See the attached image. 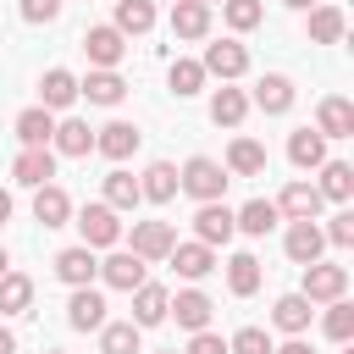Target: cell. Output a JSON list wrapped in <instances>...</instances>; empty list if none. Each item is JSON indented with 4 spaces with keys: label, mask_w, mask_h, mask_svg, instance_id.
<instances>
[{
    "label": "cell",
    "mask_w": 354,
    "mask_h": 354,
    "mask_svg": "<svg viewBox=\"0 0 354 354\" xmlns=\"http://www.w3.org/2000/svg\"><path fill=\"white\" fill-rule=\"evenodd\" d=\"M227 183H232V177H227V166H221V160H210V155H194V160L177 171V188H183V194H194L199 205H216V199L227 194Z\"/></svg>",
    "instance_id": "1"
},
{
    "label": "cell",
    "mask_w": 354,
    "mask_h": 354,
    "mask_svg": "<svg viewBox=\"0 0 354 354\" xmlns=\"http://www.w3.org/2000/svg\"><path fill=\"white\" fill-rule=\"evenodd\" d=\"M77 232H83V249H116L122 243V216L100 199V205H83L77 210Z\"/></svg>",
    "instance_id": "2"
},
{
    "label": "cell",
    "mask_w": 354,
    "mask_h": 354,
    "mask_svg": "<svg viewBox=\"0 0 354 354\" xmlns=\"http://www.w3.org/2000/svg\"><path fill=\"white\" fill-rule=\"evenodd\" d=\"M83 55H88L94 72H116V61L127 55V39H122L111 22H94V28L83 33Z\"/></svg>",
    "instance_id": "3"
},
{
    "label": "cell",
    "mask_w": 354,
    "mask_h": 354,
    "mask_svg": "<svg viewBox=\"0 0 354 354\" xmlns=\"http://www.w3.org/2000/svg\"><path fill=\"white\" fill-rule=\"evenodd\" d=\"M171 249H177V227L171 221H133V249L127 254H138L149 266V260H166Z\"/></svg>",
    "instance_id": "4"
},
{
    "label": "cell",
    "mask_w": 354,
    "mask_h": 354,
    "mask_svg": "<svg viewBox=\"0 0 354 354\" xmlns=\"http://www.w3.org/2000/svg\"><path fill=\"white\" fill-rule=\"evenodd\" d=\"M310 304H332V299H343L348 293V271L343 266H326V260H315V266H304V288H299Z\"/></svg>",
    "instance_id": "5"
},
{
    "label": "cell",
    "mask_w": 354,
    "mask_h": 354,
    "mask_svg": "<svg viewBox=\"0 0 354 354\" xmlns=\"http://www.w3.org/2000/svg\"><path fill=\"white\" fill-rule=\"evenodd\" d=\"M205 77H221V83H232V77H243L249 72V50L238 44V39H221V44H205Z\"/></svg>",
    "instance_id": "6"
},
{
    "label": "cell",
    "mask_w": 354,
    "mask_h": 354,
    "mask_svg": "<svg viewBox=\"0 0 354 354\" xmlns=\"http://www.w3.org/2000/svg\"><path fill=\"white\" fill-rule=\"evenodd\" d=\"M293 94H299V88H293V77H288V72H266V77L254 83L249 105H260L266 116H288V111H293Z\"/></svg>",
    "instance_id": "7"
},
{
    "label": "cell",
    "mask_w": 354,
    "mask_h": 354,
    "mask_svg": "<svg viewBox=\"0 0 354 354\" xmlns=\"http://www.w3.org/2000/svg\"><path fill=\"white\" fill-rule=\"evenodd\" d=\"M271 205H277V216H288V221H315L326 199L315 194V183H304V177H299V183H288V188H282Z\"/></svg>",
    "instance_id": "8"
},
{
    "label": "cell",
    "mask_w": 354,
    "mask_h": 354,
    "mask_svg": "<svg viewBox=\"0 0 354 354\" xmlns=\"http://www.w3.org/2000/svg\"><path fill=\"white\" fill-rule=\"evenodd\" d=\"M232 210L216 199V205H199V216H194V243H205V249H221V243H232Z\"/></svg>",
    "instance_id": "9"
},
{
    "label": "cell",
    "mask_w": 354,
    "mask_h": 354,
    "mask_svg": "<svg viewBox=\"0 0 354 354\" xmlns=\"http://www.w3.org/2000/svg\"><path fill=\"white\" fill-rule=\"evenodd\" d=\"M166 315H177V326H183V332H210V315H216V304H210V293H199V288H183V293L166 304Z\"/></svg>",
    "instance_id": "10"
},
{
    "label": "cell",
    "mask_w": 354,
    "mask_h": 354,
    "mask_svg": "<svg viewBox=\"0 0 354 354\" xmlns=\"http://www.w3.org/2000/svg\"><path fill=\"white\" fill-rule=\"evenodd\" d=\"M55 277H61L66 288H94V277H100V260H94V249H83V243L61 249V254H55Z\"/></svg>",
    "instance_id": "11"
},
{
    "label": "cell",
    "mask_w": 354,
    "mask_h": 354,
    "mask_svg": "<svg viewBox=\"0 0 354 354\" xmlns=\"http://www.w3.org/2000/svg\"><path fill=\"white\" fill-rule=\"evenodd\" d=\"M66 326L100 332V326H105V293H100V288H72V299H66Z\"/></svg>",
    "instance_id": "12"
},
{
    "label": "cell",
    "mask_w": 354,
    "mask_h": 354,
    "mask_svg": "<svg viewBox=\"0 0 354 354\" xmlns=\"http://www.w3.org/2000/svg\"><path fill=\"white\" fill-rule=\"evenodd\" d=\"M315 133H321V138H348V133H354V100L326 94V100L315 105Z\"/></svg>",
    "instance_id": "13"
},
{
    "label": "cell",
    "mask_w": 354,
    "mask_h": 354,
    "mask_svg": "<svg viewBox=\"0 0 354 354\" xmlns=\"http://www.w3.org/2000/svg\"><path fill=\"white\" fill-rule=\"evenodd\" d=\"M282 249H288V260H293V266H315V260H321V249H326V238H321V227H315V221H288Z\"/></svg>",
    "instance_id": "14"
},
{
    "label": "cell",
    "mask_w": 354,
    "mask_h": 354,
    "mask_svg": "<svg viewBox=\"0 0 354 354\" xmlns=\"http://www.w3.org/2000/svg\"><path fill=\"white\" fill-rule=\"evenodd\" d=\"M100 282H105V288L133 293V288H138V282H149V277H144V260H138V254L116 249V254H105V260H100Z\"/></svg>",
    "instance_id": "15"
},
{
    "label": "cell",
    "mask_w": 354,
    "mask_h": 354,
    "mask_svg": "<svg viewBox=\"0 0 354 354\" xmlns=\"http://www.w3.org/2000/svg\"><path fill=\"white\" fill-rule=\"evenodd\" d=\"M166 304H171V293L160 288V282H138L133 288V326L144 332V326H160L166 321Z\"/></svg>",
    "instance_id": "16"
},
{
    "label": "cell",
    "mask_w": 354,
    "mask_h": 354,
    "mask_svg": "<svg viewBox=\"0 0 354 354\" xmlns=\"http://www.w3.org/2000/svg\"><path fill=\"white\" fill-rule=\"evenodd\" d=\"M210 33V6L205 0H171V39H205Z\"/></svg>",
    "instance_id": "17"
},
{
    "label": "cell",
    "mask_w": 354,
    "mask_h": 354,
    "mask_svg": "<svg viewBox=\"0 0 354 354\" xmlns=\"http://www.w3.org/2000/svg\"><path fill=\"white\" fill-rule=\"evenodd\" d=\"M50 149H55V155H72V160H83V155L94 149V127H88V122H77V116H66V122H55V133H50Z\"/></svg>",
    "instance_id": "18"
},
{
    "label": "cell",
    "mask_w": 354,
    "mask_h": 354,
    "mask_svg": "<svg viewBox=\"0 0 354 354\" xmlns=\"http://www.w3.org/2000/svg\"><path fill=\"white\" fill-rule=\"evenodd\" d=\"M138 138H144V133H138L133 122H105V127L94 133V149H100L105 160H127V155L138 149Z\"/></svg>",
    "instance_id": "19"
},
{
    "label": "cell",
    "mask_w": 354,
    "mask_h": 354,
    "mask_svg": "<svg viewBox=\"0 0 354 354\" xmlns=\"http://www.w3.org/2000/svg\"><path fill=\"white\" fill-rule=\"evenodd\" d=\"M11 177H17L22 188H44V183L55 177V149H22V155L11 160Z\"/></svg>",
    "instance_id": "20"
},
{
    "label": "cell",
    "mask_w": 354,
    "mask_h": 354,
    "mask_svg": "<svg viewBox=\"0 0 354 354\" xmlns=\"http://www.w3.org/2000/svg\"><path fill=\"white\" fill-rule=\"evenodd\" d=\"M138 199H149V205L177 199V166H171V160H149L144 177H138Z\"/></svg>",
    "instance_id": "21"
},
{
    "label": "cell",
    "mask_w": 354,
    "mask_h": 354,
    "mask_svg": "<svg viewBox=\"0 0 354 354\" xmlns=\"http://www.w3.org/2000/svg\"><path fill=\"white\" fill-rule=\"evenodd\" d=\"M315 171H321V183H315L321 199H332V205H348L354 199V166L348 160H321Z\"/></svg>",
    "instance_id": "22"
},
{
    "label": "cell",
    "mask_w": 354,
    "mask_h": 354,
    "mask_svg": "<svg viewBox=\"0 0 354 354\" xmlns=\"http://www.w3.org/2000/svg\"><path fill=\"white\" fill-rule=\"evenodd\" d=\"M33 221H44V227H66V221H72V199H66L61 183L33 188Z\"/></svg>",
    "instance_id": "23"
},
{
    "label": "cell",
    "mask_w": 354,
    "mask_h": 354,
    "mask_svg": "<svg viewBox=\"0 0 354 354\" xmlns=\"http://www.w3.org/2000/svg\"><path fill=\"white\" fill-rule=\"evenodd\" d=\"M310 315H315V310H310V299H304V293H282V299L271 304V326H277V332H288V337H304Z\"/></svg>",
    "instance_id": "24"
},
{
    "label": "cell",
    "mask_w": 354,
    "mask_h": 354,
    "mask_svg": "<svg viewBox=\"0 0 354 354\" xmlns=\"http://www.w3.org/2000/svg\"><path fill=\"white\" fill-rule=\"evenodd\" d=\"M72 100H77V77H72L66 66H50V72L39 77V105H44V111H66Z\"/></svg>",
    "instance_id": "25"
},
{
    "label": "cell",
    "mask_w": 354,
    "mask_h": 354,
    "mask_svg": "<svg viewBox=\"0 0 354 354\" xmlns=\"http://www.w3.org/2000/svg\"><path fill=\"white\" fill-rule=\"evenodd\" d=\"M288 160H293L299 171H315V166L326 160V138H321L315 127H293V133H288Z\"/></svg>",
    "instance_id": "26"
},
{
    "label": "cell",
    "mask_w": 354,
    "mask_h": 354,
    "mask_svg": "<svg viewBox=\"0 0 354 354\" xmlns=\"http://www.w3.org/2000/svg\"><path fill=\"white\" fill-rule=\"evenodd\" d=\"M227 171H232V177H260V171H266V144L238 133V138L227 144Z\"/></svg>",
    "instance_id": "27"
},
{
    "label": "cell",
    "mask_w": 354,
    "mask_h": 354,
    "mask_svg": "<svg viewBox=\"0 0 354 354\" xmlns=\"http://www.w3.org/2000/svg\"><path fill=\"white\" fill-rule=\"evenodd\" d=\"M310 44H343V33H348V17L337 11V6H310Z\"/></svg>",
    "instance_id": "28"
},
{
    "label": "cell",
    "mask_w": 354,
    "mask_h": 354,
    "mask_svg": "<svg viewBox=\"0 0 354 354\" xmlns=\"http://www.w3.org/2000/svg\"><path fill=\"white\" fill-rule=\"evenodd\" d=\"M243 116H249V94L232 88V83H221V88L210 94V122H216V127H238Z\"/></svg>",
    "instance_id": "29"
},
{
    "label": "cell",
    "mask_w": 354,
    "mask_h": 354,
    "mask_svg": "<svg viewBox=\"0 0 354 354\" xmlns=\"http://www.w3.org/2000/svg\"><path fill=\"white\" fill-rule=\"evenodd\" d=\"M50 133H55V116H50L44 105H28V111L17 116V138H22V149H50Z\"/></svg>",
    "instance_id": "30"
},
{
    "label": "cell",
    "mask_w": 354,
    "mask_h": 354,
    "mask_svg": "<svg viewBox=\"0 0 354 354\" xmlns=\"http://www.w3.org/2000/svg\"><path fill=\"white\" fill-rule=\"evenodd\" d=\"M166 260H171V266H177V277H188V282H199V277H210V271H216V249H205V243H177Z\"/></svg>",
    "instance_id": "31"
},
{
    "label": "cell",
    "mask_w": 354,
    "mask_h": 354,
    "mask_svg": "<svg viewBox=\"0 0 354 354\" xmlns=\"http://www.w3.org/2000/svg\"><path fill=\"white\" fill-rule=\"evenodd\" d=\"M77 94H83L88 105H122L127 83H122V72H88V77L77 83Z\"/></svg>",
    "instance_id": "32"
},
{
    "label": "cell",
    "mask_w": 354,
    "mask_h": 354,
    "mask_svg": "<svg viewBox=\"0 0 354 354\" xmlns=\"http://www.w3.org/2000/svg\"><path fill=\"white\" fill-rule=\"evenodd\" d=\"M277 221H282V216H277V205H271V199H249L243 210H232V227H238V232H249V238H266Z\"/></svg>",
    "instance_id": "33"
},
{
    "label": "cell",
    "mask_w": 354,
    "mask_h": 354,
    "mask_svg": "<svg viewBox=\"0 0 354 354\" xmlns=\"http://www.w3.org/2000/svg\"><path fill=\"white\" fill-rule=\"evenodd\" d=\"M122 39H133V33H149L155 28V0H116V22H111Z\"/></svg>",
    "instance_id": "34"
},
{
    "label": "cell",
    "mask_w": 354,
    "mask_h": 354,
    "mask_svg": "<svg viewBox=\"0 0 354 354\" xmlns=\"http://www.w3.org/2000/svg\"><path fill=\"white\" fill-rule=\"evenodd\" d=\"M100 354H144V332L133 321H105L100 326Z\"/></svg>",
    "instance_id": "35"
},
{
    "label": "cell",
    "mask_w": 354,
    "mask_h": 354,
    "mask_svg": "<svg viewBox=\"0 0 354 354\" xmlns=\"http://www.w3.org/2000/svg\"><path fill=\"white\" fill-rule=\"evenodd\" d=\"M28 304H33V277L6 271V277H0V315H22Z\"/></svg>",
    "instance_id": "36"
},
{
    "label": "cell",
    "mask_w": 354,
    "mask_h": 354,
    "mask_svg": "<svg viewBox=\"0 0 354 354\" xmlns=\"http://www.w3.org/2000/svg\"><path fill=\"white\" fill-rule=\"evenodd\" d=\"M105 205H111L116 216H122V210H133V205H138V177H133V171H122V166H116V171H105Z\"/></svg>",
    "instance_id": "37"
},
{
    "label": "cell",
    "mask_w": 354,
    "mask_h": 354,
    "mask_svg": "<svg viewBox=\"0 0 354 354\" xmlns=\"http://www.w3.org/2000/svg\"><path fill=\"white\" fill-rule=\"evenodd\" d=\"M227 288H232L238 299L260 293V260H254V254H232V260H227Z\"/></svg>",
    "instance_id": "38"
},
{
    "label": "cell",
    "mask_w": 354,
    "mask_h": 354,
    "mask_svg": "<svg viewBox=\"0 0 354 354\" xmlns=\"http://www.w3.org/2000/svg\"><path fill=\"white\" fill-rule=\"evenodd\" d=\"M221 17H227L232 33H254L260 17H266V6H260V0H221Z\"/></svg>",
    "instance_id": "39"
},
{
    "label": "cell",
    "mask_w": 354,
    "mask_h": 354,
    "mask_svg": "<svg viewBox=\"0 0 354 354\" xmlns=\"http://www.w3.org/2000/svg\"><path fill=\"white\" fill-rule=\"evenodd\" d=\"M166 83H171V94H177V100H188V94H199V88H205V66H199V61H171Z\"/></svg>",
    "instance_id": "40"
},
{
    "label": "cell",
    "mask_w": 354,
    "mask_h": 354,
    "mask_svg": "<svg viewBox=\"0 0 354 354\" xmlns=\"http://www.w3.org/2000/svg\"><path fill=\"white\" fill-rule=\"evenodd\" d=\"M277 343H271V332L266 326H238L232 337H227V354H271Z\"/></svg>",
    "instance_id": "41"
},
{
    "label": "cell",
    "mask_w": 354,
    "mask_h": 354,
    "mask_svg": "<svg viewBox=\"0 0 354 354\" xmlns=\"http://www.w3.org/2000/svg\"><path fill=\"white\" fill-rule=\"evenodd\" d=\"M326 337H332V343H348V337H354V304H348V299H332V304H326Z\"/></svg>",
    "instance_id": "42"
},
{
    "label": "cell",
    "mask_w": 354,
    "mask_h": 354,
    "mask_svg": "<svg viewBox=\"0 0 354 354\" xmlns=\"http://www.w3.org/2000/svg\"><path fill=\"white\" fill-rule=\"evenodd\" d=\"M321 238H326V243H337V249H348V243H354V210H337V216L321 227Z\"/></svg>",
    "instance_id": "43"
},
{
    "label": "cell",
    "mask_w": 354,
    "mask_h": 354,
    "mask_svg": "<svg viewBox=\"0 0 354 354\" xmlns=\"http://www.w3.org/2000/svg\"><path fill=\"white\" fill-rule=\"evenodd\" d=\"M61 0H22V22H55Z\"/></svg>",
    "instance_id": "44"
},
{
    "label": "cell",
    "mask_w": 354,
    "mask_h": 354,
    "mask_svg": "<svg viewBox=\"0 0 354 354\" xmlns=\"http://www.w3.org/2000/svg\"><path fill=\"white\" fill-rule=\"evenodd\" d=\"M188 354H227V337L221 332H194L188 337Z\"/></svg>",
    "instance_id": "45"
},
{
    "label": "cell",
    "mask_w": 354,
    "mask_h": 354,
    "mask_svg": "<svg viewBox=\"0 0 354 354\" xmlns=\"http://www.w3.org/2000/svg\"><path fill=\"white\" fill-rule=\"evenodd\" d=\"M271 354H315V348H310L304 337H288V343H282V348H271Z\"/></svg>",
    "instance_id": "46"
},
{
    "label": "cell",
    "mask_w": 354,
    "mask_h": 354,
    "mask_svg": "<svg viewBox=\"0 0 354 354\" xmlns=\"http://www.w3.org/2000/svg\"><path fill=\"white\" fill-rule=\"evenodd\" d=\"M6 221H11V194L0 188V227H6Z\"/></svg>",
    "instance_id": "47"
},
{
    "label": "cell",
    "mask_w": 354,
    "mask_h": 354,
    "mask_svg": "<svg viewBox=\"0 0 354 354\" xmlns=\"http://www.w3.org/2000/svg\"><path fill=\"white\" fill-rule=\"evenodd\" d=\"M0 354H17V337H11L6 326H0Z\"/></svg>",
    "instance_id": "48"
},
{
    "label": "cell",
    "mask_w": 354,
    "mask_h": 354,
    "mask_svg": "<svg viewBox=\"0 0 354 354\" xmlns=\"http://www.w3.org/2000/svg\"><path fill=\"white\" fill-rule=\"evenodd\" d=\"M282 6H293V11H310V6H315V0H282Z\"/></svg>",
    "instance_id": "49"
},
{
    "label": "cell",
    "mask_w": 354,
    "mask_h": 354,
    "mask_svg": "<svg viewBox=\"0 0 354 354\" xmlns=\"http://www.w3.org/2000/svg\"><path fill=\"white\" fill-rule=\"evenodd\" d=\"M6 271H11V254H6V243H0V277H6Z\"/></svg>",
    "instance_id": "50"
},
{
    "label": "cell",
    "mask_w": 354,
    "mask_h": 354,
    "mask_svg": "<svg viewBox=\"0 0 354 354\" xmlns=\"http://www.w3.org/2000/svg\"><path fill=\"white\" fill-rule=\"evenodd\" d=\"M205 6H221V0H205Z\"/></svg>",
    "instance_id": "51"
},
{
    "label": "cell",
    "mask_w": 354,
    "mask_h": 354,
    "mask_svg": "<svg viewBox=\"0 0 354 354\" xmlns=\"http://www.w3.org/2000/svg\"><path fill=\"white\" fill-rule=\"evenodd\" d=\"M50 354H66V348H50Z\"/></svg>",
    "instance_id": "52"
},
{
    "label": "cell",
    "mask_w": 354,
    "mask_h": 354,
    "mask_svg": "<svg viewBox=\"0 0 354 354\" xmlns=\"http://www.w3.org/2000/svg\"><path fill=\"white\" fill-rule=\"evenodd\" d=\"M166 354H177V348H166Z\"/></svg>",
    "instance_id": "53"
}]
</instances>
